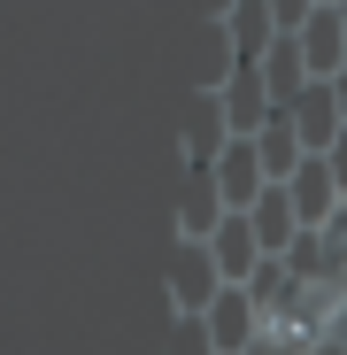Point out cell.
Segmentation results:
<instances>
[{
	"instance_id": "3",
	"label": "cell",
	"mask_w": 347,
	"mask_h": 355,
	"mask_svg": "<svg viewBox=\"0 0 347 355\" xmlns=\"http://www.w3.org/2000/svg\"><path fill=\"white\" fill-rule=\"evenodd\" d=\"M208 255H216L224 286H247V270H255V255H263L255 216H224V224H216V240H208Z\"/></svg>"
},
{
	"instance_id": "1",
	"label": "cell",
	"mask_w": 347,
	"mask_h": 355,
	"mask_svg": "<svg viewBox=\"0 0 347 355\" xmlns=\"http://www.w3.org/2000/svg\"><path fill=\"white\" fill-rule=\"evenodd\" d=\"M216 193H224L231 216H247V209L270 193V170H263V147H255V139H231V147L216 155Z\"/></svg>"
},
{
	"instance_id": "8",
	"label": "cell",
	"mask_w": 347,
	"mask_h": 355,
	"mask_svg": "<svg viewBox=\"0 0 347 355\" xmlns=\"http://www.w3.org/2000/svg\"><path fill=\"white\" fill-rule=\"evenodd\" d=\"M270 16H278V31H309L317 0H270Z\"/></svg>"
},
{
	"instance_id": "6",
	"label": "cell",
	"mask_w": 347,
	"mask_h": 355,
	"mask_svg": "<svg viewBox=\"0 0 347 355\" xmlns=\"http://www.w3.org/2000/svg\"><path fill=\"white\" fill-rule=\"evenodd\" d=\"M285 116H294V132H309V139H324L332 132V116H339V93L332 85H309L294 108H285Z\"/></svg>"
},
{
	"instance_id": "2",
	"label": "cell",
	"mask_w": 347,
	"mask_h": 355,
	"mask_svg": "<svg viewBox=\"0 0 347 355\" xmlns=\"http://www.w3.org/2000/svg\"><path fill=\"white\" fill-rule=\"evenodd\" d=\"M170 293H178V317H208V309H216L224 270H216L208 240H178V278H170Z\"/></svg>"
},
{
	"instance_id": "9",
	"label": "cell",
	"mask_w": 347,
	"mask_h": 355,
	"mask_svg": "<svg viewBox=\"0 0 347 355\" xmlns=\"http://www.w3.org/2000/svg\"><path fill=\"white\" fill-rule=\"evenodd\" d=\"M332 170H339V178H347V132H339V139H332Z\"/></svg>"
},
{
	"instance_id": "4",
	"label": "cell",
	"mask_w": 347,
	"mask_h": 355,
	"mask_svg": "<svg viewBox=\"0 0 347 355\" xmlns=\"http://www.w3.org/2000/svg\"><path fill=\"white\" fill-rule=\"evenodd\" d=\"M247 324H255L247 286H224L216 309H208V340H216V355H247Z\"/></svg>"
},
{
	"instance_id": "5",
	"label": "cell",
	"mask_w": 347,
	"mask_h": 355,
	"mask_svg": "<svg viewBox=\"0 0 347 355\" xmlns=\"http://www.w3.org/2000/svg\"><path fill=\"white\" fill-rule=\"evenodd\" d=\"M247 216H255V240H263V248H278L285 232L301 224V216H294V193H278V186H270V193H263V201H255Z\"/></svg>"
},
{
	"instance_id": "10",
	"label": "cell",
	"mask_w": 347,
	"mask_h": 355,
	"mask_svg": "<svg viewBox=\"0 0 347 355\" xmlns=\"http://www.w3.org/2000/svg\"><path fill=\"white\" fill-rule=\"evenodd\" d=\"M332 93H339V116H347V70H339V85H332Z\"/></svg>"
},
{
	"instance_id": "7",
	"label": "cell",
	"mask_w": 347,
	"mask_h": 355,
	"mask_svg": "<svg viewBox=\"0 0 347 355\" xmlns=\"http://www.w3.org/2000/svg\"><path fill=\"white\" fill-rule=\"evenodd\" d=\"M170 355H216L208 317H178V332H170Z\"/></svg>"
}]
</instances>
